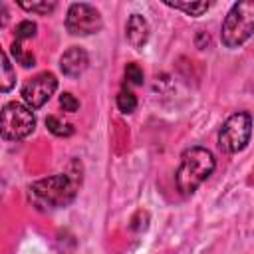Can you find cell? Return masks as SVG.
Masks as SVG:
<instances>
[{
	"label": "cell",
	"instance_id": "5bb4252c",
	"mask_svg": "<svg viewBox=\"0 0 254 254\" xmlns=\"http://www.w3.org/2000/svg\"><path fill=\"white\" fill-rule=\"evenodd\" d=\"M16 83V71L12 69V64L8 60V54L2 52V91H10Z\"/></svg>",
	"mask_w": 254,
	"mask_h": 254
},
{
	"label": "cell",
	"instance_id": "7c38bea8",
	"mask_svg": "<svg viewBox=\"0 0 254 254\" xmlns=\"http://www.w3.org/2000/svg\"><path fill=\"white\" fill-rule=\"evenodd\" d=\"M46 127L56 135V137H69L73 133V125L56 117V115H48L46 117Z\"/></svg>",
	"mask_w": 254,
	"mask_h": 254
},
{
	"label": "cell",
	"instance_id": "6da1fadb",
	"mask_svg": "<svg viewBox=\"0 0 254 254\" xmlns=\"http://www.w3.org/2000/svg\"><path fill=\"white\" fill-rule=\"evenodd\" d=\"M81 185V173H58L40 179L28 187V198L38 210H56L67 206Z\"/></svg>",
	"mask_w": 254,
	"mask_h": 254
},
{
	"label": "cell",
	"instance_id": "3957f363",
	"mask_svg": "<svg viewBox=\"0 0 254 254\" xmlns=\"http://www.w3.org/2000/svg\"><path fill=\"white\" fill-rule=\"evenodd\" d=\"M252 34H254V0H242L232 4L220 28L222 44L234 50L242 46Z\"/></svg>",
	"mask_w": 254,
	"mask_h": 254
},
{
	"label": "cell",
	"instance_id": "8fae6325",
	"mask_svg": "<svg viewBox=\"0 0 254 254\" xmlns=\"http://www.w3.org/2000/svg\"><path fill=\"white\" fill-rule=\"evenodd\" d=\"M10 54L14 56V60H16L22 67H34V65H36V56H34L30 50H26V48L22 46V42H16V40H14V44L10 46Z\"/></svg>",
	"mask_w": 254,
	"mask_h": 254
},
{
	"label": "cell",
	"instance_id": "52a82bcc",
	"mask_svg": "<svg viewBox=\"0 0 254 254\" xmlns=\"http://www.w3.org/2000/svg\"><path fill=\"white\" fill-rule=\"evenodd\" d=\"M58 89V79L52 71H42L34 77H30L22 87V99L28 107L40 109Z\"/></svg>",
	"mask_w": 254,
	"mask_h": 254
},
{
	"label": "cell",
	"instance_id": "7a4b0ae2",
	"mask_svg": "<svg viewBox=\"0 0 254 254\" xmlns=\"http://www.w3.org/2000/svg\"><path fill=\"white\" fill-rule=\"evenodd\" d=\"M216 159L204 147H189L181 155V165L177 169L175 181L183 194H192L214 171Z\"/></svg>",
	"mask_w": 254,
	"mask_h": 254
},
{
	"label": "cell",
	"instance_id": "9a60e30c",
	"mask_svg": "<svg viewBox=\"0 0 254 254\" xmlns=\"http://www.w3.org/2000/svg\"><path fill=\"white\" fill-rule=\"evenodd\" d=\"M18 6L24 8L26 12H36V14H42V16H48L56 10V2H52V0L50 2L48 0H42V2H24V0H20Z\"/></svg>",
	"mask_w": 254,
	"mask_h": 254
},
{
	"label": "cell",
	"instance_id": "ba28073f",
	"mask_svg": "<svg viewBox=\"0 0 254 254\" xmlns=\"http://www.w3.org/2000/svg\"><path fill=\"white\" fill-rule=\"evenodd\" d=\"M87 65H89V56L79 46H71L60 58V67L67 77H79L87 69Z\"/></svg>",
	"mask_w": 254,
	"mask_h": 254
},
{
	"label": "cell",
	"instance_id": "ac0fdd59",
	"mask_svg": "<svg viewBox=\"0 0 254 254\" xmlns=\"http://www.w3.org/2000/svg\"><path fill=\"white\" fill-rule=\"evenodd\" d=\"M60 107L64 111H67V113H75L79 109V101L75 99V95H71L69 91H65V93L60 95Z\"/></svg>",
	"mask_w": 254,
	"mask_h": 254
},
{
	"label": "cell",
	"instance_id": "8992f818",
	"mask_svg": "<svg viewBox=\"0 0 254 254\" xmlns=\"http://www.w3.org/2000/svg\"><path fill=\"white\" fill-rule=\"evenodd\" d=\"M103 18L99 10L85 2H75L67 8L65 14V30L71 36H91L101 32Z\"/></svg>",
	"mask_w": 254,
	"mask_h": 254
},
{
	"label": "cell",
	"instance_id": "30bf717a",
	"mask_svg": "<svg viewBox=\"0 0 254 254\" xmlns=\"http://www.w3.org/2000/svg\"><path fill=\"white\" fill-rule=\"evenodd\" d=\"M163 4L169 6V8L181 10V12L189 14V16H200V14H204L210 8L208 2H173V0H165Z\"/></svg>",
	"mask_w": 254,
	"mask_h": 254
},
{
	"label": "cell",
	"instance_id": "9c48e42d",
	"mask_svg": "<svg viewBox=\"0 0 254 254\" xmlns=\"http://www.w3.org/2000/svg\"><path fill=\"white\" fill-rule=\"evenodd\" d=\"M149 36H151L149 22L141 14H131L127 20V26H125V38L131 44V48L143 50L145 44L149 42Z\"/></svg>",
	"mask_w": 254,
	"mask_h": 254
},
{
	"label": "cell",
	"instance_id": "e0dca14e",
	"mask_svg": "<svg viewBox=\"0 0 254 254\" xmlns=\"http://www.w3.org/2000/svg\"><path fill=\"white\" fill-rule=\"evenodd\" d=\"M125 81L129 83V85H143V81H145V73H143V69L139 67V64H127L125 65Z\"/></svg>",
	"mask_w": 254,
	"mask_h": 254
},
{
	"label": "cell",
	"instance_id": "277c9868",
	"mask_svg": "<svg viewBox=\"0 0 254 254\" xmlns=\"http://www.w3.org/2000/svg\"><path fill=\"white\" fill-rule=\"evenodd\" d=\"M36 129V115L32 107L20 101H8L2 107L0 133L6 141H22Z\"/></svg>",
	"mask_w": 254,
	"mask_h": 254
},
{
	"label": "cell",
	"instance_id": "5b68a950",
	"mask_svg": "<svg viewBox=\"0 0 254 254\" xmlns=\"http://www.w3.org/2000/svg\"><path fill=\"white\" fill-rule=\"evenodd\" d=\"M252 137V115L248 111L232 113L218 131V147L224 153L242 151Z\"/></svg>",
	"mask_w": 254,
	"mask_h": 254
},
{
	"label": "cell",
	"instance_id": "4fadbf2b",
	"mask_svg": "<svg viewBox=\"0 0 254 254\" xmlns=\"http://www.w3.org/2000/svg\"><path fill=\"white\" fill-rule=\"evenodd\" d=\"M115 103H117V109H119L123 115H129V113H133V111L137 109V97H135V93L129 91V89H121V91L117 93Z\"/></svg>",
	"mask_w": 254,
	"mask_h": 254
},
{
	"label": "cell",
	"instance_id": "2e32d148",
	"mask_svg": "<svg viewBox=\"0 0 254 254\" xmlns=\"http://www.w3.org/2000/svg\"><path fill=\"white\" fill-rule=\"evenodd\" d=\"M36 32H38V26H36V22H32V20H22V22L14 28L16 42L30 40V38H34V36H36Z\"/></svg>",
	"mask_w": 254,
	"mask_h": 254
}]
</instances>
